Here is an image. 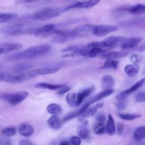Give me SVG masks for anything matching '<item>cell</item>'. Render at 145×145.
Masks as SVG:
<instances>
[{
  "label": "cell",
  "instance_id": "obj_53",
  "mask_svg": "<svg viewBox=\"0 0 145 145\" xmlns=\"http://www.w3.org/2000/svg\"><path fill=\"white\" fill-rule=\"evenodd\" d=\"M67 1H72V0H67Z\"/></svg>",
  "mask_w": 145,
  "mask_h": 145
},
{
  "label": "cell",
  "instance_id": "obj_23",
  "mask_svg": "<svg viewBox=\"0 0 145 145\" xmlns=\"http://www.w3.org/2000/svg\"><path fill=\"white\" fill-rule=\"evenodd\" d=\"M126 11L133 14H141L145 13V5L138 3L134 6L129 7L126 8Z\"/></svg>",
  "mask_w": 145,
  "mask_h": 145
},
{
  "label": "cell",
  "instance_id": "obj_11",
  "mask_svg": "<svg viewBox=\"0 0 145 145\" xmlns=\"http://www.w3.org/2000/svg\"><path fill=\"white\" fill-rule=\"evenodd\" d=\"M0 80L1 82H5L8 83L15 84L19 83L24 81L22 74L18 75H11L2 72L0 73Z\"/></svg>",
  "mask_w": 145,
  "mask_h": 145
},
{
  "label": "cell",
  "instance_id": "obj_50",
  "mask_svg": "<svg viewBox=\"0 0 145 145\" xmlns=\"http://www.w3.org/2000/svg\"><path fill=\"white\" fill-rule=\"evenodd\" d=\"M117 107L118 108V109H122L123 108H124L125 107V104L124 102L123 101H120V102H118L117 103V105H116Z\"/></svg>",
  "mask_w": 145,
  "mask_h": 145
},
{
  "label": "cell",
  "instance_id": "obj_34",
  "mask_svg": "<svg viewBox=\"0 0 145 145\" xmlns=\"http://www.w3.org/2000/svg\"><path fill=\"white\" fill-rule=\"evenodd\" d=\"M88 48L87 45H70L69 46H67L66 48H63L61 49V52L62 53H68V52H71L74 50H76L79 49H87Z\"/></svg>",
  "mask_w": 145,
  "mask_h": 145
},
{
  "label": "cell",
  "instance_id": "obj_16",
  "mask_svg": "<svg viewBox=\"0 0 145 145\" xmlns=\"http://www.w3.org/2000/svg\"><path fill=\"white\" fill-rule=\"evenodd\" d=\"M19 133L23 137L28 138L31 137L34 133L33 127L27 123L21 124L18 129Z\"/></svg>",
  "mask_w": 145,
  "mask_h": 145
},
{
  "label": "cell",
  "instance_id": "obj_26",
  "mask_svg": "<svg viewBox=\"0 0 145 145\" xmlns=\"http://www.w3.org/2000/svg\"><path fill=\"white\" fill-rule=\"evenodd\" d=\"M18 14L16 13L10 12H1L0 14V22L1 23H5L11 22L16 19Z\"/></svg>",
  "mask_w": 145,
  "mask_h": 145
},
{
  "label": "cell",
  "instance_id": "obj_13",
  "mask_svg": "<svg viewBox=\"0 0 145 145\" xmlns=\"http://www.w3.org/2000/svg\"><path fill=\"white\" fill-rule=\"evenodd\" d=\"M22 48L20 44L13 43H3L0 45V54H6L8 52L19 50Z\"/></svg>",
  "mask_w": 145,
  "mask_h": 145
},
{
  "label": "cell",
  "instance_id": "obj_33",
  "mask_svg": "<svg viewBox=\"0 0 145 145\" xmlns=\"http://www.w3.org/2000/svg\"><path fill=\"white\" fill-rule=\"evenodd\" d=\"M118 116L121 119L125 121H131L141 117V114H140L130 113H118Z\"/></svg>",
  "mask_w": 145,
  "mask_h": 145
},
{
  "label": "cell",
  "instance_id": "obj_49",
  "mask_svg": "<svg viewBox=\"0 0 145 145\" xmlns=\"http://www.w3.org/2000/svg\"><path fill=\"white\" fill-rule=\"evenodd\" d=\"M117 130H118V133L120 134H122L123 130V125L122 123L118 122L117 124Z\"/></svg>",
  "mask_w": 145,
  "mask_h": 145
},
{
  "label": "cell",
  "instance_id": "obj_12",
  "mask_svg": "<svg viewBox=\"0 0 145 145\" xmlns=\"http://www.w3.org/2000/svg\"><path fill=\"white\" fill-rule=\"evenodd\" d=\"M129 53L125 51H112L105 52L100 54V58L106 59H116L122 58L127 56Z\"/></svg>",
  "mask_w": 145,
  "mask_h": 145
},
{
  "label": "cell",
  "instance_id": "obj_30",
  "mask_svg": "<svg viewBox=\"0 0 145 145\" xmlns=\"http://www.w3.org/2000/svg\"><path fill=\"white\" fill-rule=\"evenodd\" d=\"M119 64V61L115 59H106L104 65L100 67V69H111L113 70H116L118 67Z\"/></svg>",
  "mask_w": 145,
  "mask_h": 145
},
{
  "label": "cell",
  "instance_id": "obj_46",
  "mask_svg": "<svg viewBox=\"0 0 145 145\" xmlns=\"http://www.w3.org/2000/svg\"><path fill=\"white\" fill-rule=\"evenodd\" d=\"M71 89V88L69 86H65L62 88H61L60 89H59V91H58V93L59 95H62V94H64L65 93H66L68 91H69Z\"/></svg>",
  "mask_w": 145,
  "mask_h": 145
},
{
  "label": "cell",
  "instance_id": "obj_29",
  "mask_svg": "<svg viewBox=\"0 0 145 145\" xmlns=\"http://www.w3.org/2000/svg\"><path fill=\"white\" fill-rule=\"evenodd\" d=\"M95 25H92L90 24H83L79 25L75 28V29L79 32L82 36H84L87 35L89 32H92L94 27Z\"/></svg>",
  "mask_w": 145,
  "mask_h": 145
},
{
  "label": "cell",
  "instance_id": "obj_7",
  "mask_svg": "<svg viewBox=\"0 0 145 145\" xmlns=\"http://www.w3.org/2000/svg\"><path fill=\"white\" fill-rule=\"evenodd\" d=\"M117 30L118 27L115 25L107 24H101L97 25H95L92 31V33L96 36L103 37Z\"/></svg>",
  "mask_w": 145,
  "mask_h": 145
},
{
  "label": "cell",
  "instance_id": "obj_19",
  "mask_svg": "<svg viewBox=\"0 0 145 145\" xmlns=\"http://www.w3.org/2000/svg\"><path fill=\"white\" fill-rule=\"evenodd\" d=\"M114 84V79L110 75H105L101 79V87L105 89H112Z\"/></svg>",
  "mask_w": 145,
  "mask_h": 145
},
{
  "label": "cell",
  "instance_id": "obj_20",
  "mask_svg": "<svg viewBox=\"0 0 145 145\" xmlns=\"http://www.w3.org/2000/svg\"><path fill=\"white\" fill-rule=\"evenodd\" d=\"M47 123L50 128L54 130H58L62 126V122L57 115L50 117L47 121Z\"/></svg>",
  "mask_w": 145,
  "mask_h": 145
},
{
  "label": "cell",
  "instance_id": "obj_41",
  "mask_svg": "<svg viewBox=\"0 0 145 145\" xmlns=\"http://www.w3.org/2000/svg\"><path fill=\"white\" fill-rule=\"evenodd\" d=\"M70 142L71 145H80L81 143L80 138L76 136H73L70 138Z\"/></svg>",
  "mask_w": 145,
  "mask_h": 145
},
{
  "label": "cell",
  "instance_id": "obj_35",
  "mask_svg": "<svg viewBox=\"0 0 145 145\" xmlns=\"http://www.w3.org/2000/svg\"><path fill=\"white\" fill-rule=\"evenodd\" d=\"M56 24H49L44 25L41 27L37 28V32L35 35H37V34L46 32H48L49 31H52L53 29H56Z\"/></svg>",
  "mask_w": 145,
  "mask_h": 145
},
{
  "label": "cell",
  "instance_id": "obj_36",
  "mask_svg": "<svg viewBox=\"0 0 145 145\" xmlns=\"http://www.w3.org/2000/svg\"><path fill=\"white\" fill-rule=\"evenodd\" d=\"M83 19H80V18H73V19H70L67 20H65L63 22H61L57 24H56V27H66L78 22H80V21H82Z\"/></svg>",
  "mask_w": 145,
  "mask_h": 145
},
{
  "label": "cell",
  "instance_id": "obj_14",
  "mask_svg": "<svg viewBox=\"0 0 145 145\" xmlns=\"http://www.w3.org/2000/svg\"><path fill=\"white\" fill-rule=\"evenodd\" d=\"M103 105H104V104L103 103H99L95 104V105L92 106V107H91L89 108H88L84 113H83L82 114H81L80 116H79L78 117L79 121H82L85 118H88V117L94 115L96 113L97 109L101 108L103 106Z\"/></svg>",
  "mask_w": 145,
  "mask_h": 145
},
{
  "label": "cell",
  "instance_id": "obj_45",
  "mask_svg": "<svg viewBox=\"0 0 145 145\" xmlns=\"http://www.w3.org/2000/svg\"><path fill=\"white\" fill-rule=\"evenodd\" d=\"M19 145H35V144L28 139H23L19 141Z\"/></svg>",
  "mask_w": 145,
  "mask_h": 145
},
{
  "label": "cell",
  "instance_id": "obj_17",
  "mask_svg": "<svg viewBox=\"0 0 145 145\" xmlns=\"http://www.w3.org/2000/svg\"><path fill=\"white\" fill-rule=\"evenodd\" d=\"M66 86V84H50L48 83L41 82L36 83L35 85V88H42V89H48L49 90L55 91L60 89L61 88L65 87Z\"/></svg>",
  "mask_w": 145,
  "mask_h": 145
},
{
  "label": "cell",
  "instance_id": "obj_3",
  "mask_svg": "<svg viewBox=\"0 0 145 145\" xmlns=\"http://www.w3.org/2000/svg\"><path fill=\"white\" fill-rule=\"evenodd\" d=\"M125 39V37L123 36H109L105 39H104L101 41H93L88 43L87 46L88 48H113L118 43H120L122 41H123Z\"/></svg>",
  "mask_w": 145,
  "mask_h": 145
},
{
  "label": "cell",
  "instance_id": "obj_42",
  "mask_svg": "<svg viewBox=\"0 0 145 145\" xmlns=\"http://www.w3.org/2000/svg\"><path fill=\"white\" fill-rule=\"evenodd\" d=\"M142 57L137 54H132L130 57L131 61L134 64H136V63H138V62H139L142 60Z\"/></svg>",
  "mask_w": 145,
  "mask_h": 145
},
{
  "label": "cell",
  "instance_id": "obj_4",
  "mask_svg": "<svg viewBox=\"0 0 145 145\" xmlns=\"http://www.w3.org/2000/svg\"><path fill=\"white\" fill-rule=\"evenodd\" d=\"M28 96V92L21 91L14 93H5L1 95V99L7 101L10 104L15 106L24 101Z\"/></svg>",
  "mask_w": 145,
  "mask_h": 145
},
{
  "label": "cell",
  "instance_id": "obj_52",
  "mask_svg": "<svg viewBox=\"0 0 145 145\" xmlns=\"http://www.w3.org/2000/svg\"><path fill=\"white\" fill-rule=\"evenodd\" d=\"M70 144V142H69L68 140H63L59 143V145H71Z\"/></svg>",
  "mask_w": 145,
  "mask_h": 145
},
{
  "label": "cell",
  "instance_id": "obj_43",
  "mask_svg": "<svg viewBox=\"0 0 145 145\" xmlns=\"http://www.w3.org/2000/svg\"><path fill=\"white\" fill-rule=\"evenodd\" d=\"M135 100L138 103H143L145 101V94L143 93H138L136 97Z\"/></svg>",
  "mask_w": 145,
  "mask_h": 145
},
{
  "label": "cell",
  "instance_id": "obj_28",
  "mask_svg": "<svg viewBox=\"0 0 145 145\" xmlns=\"http://www.w3.org/2000/svg\"><path fill=\"white\" fill-rule=\"evenodd\" d=\"M66 30H59L57 29H54L52 31H49L46 32L37 34L35 35L36 37H40V38H47L50 36H57V35H62L65 33Z\"/></svg>",
  "mask_w": 145,
  "mask_h": 145
},
{
  "label": "cell",
  "instance_id": "obj_48",
  "mask_svg": "<svg viewBox=\"0 0 145 145\" xmlns=\"http://www.w3.org/2000/svg\"><path fill=\"white\" fill-rule=\"evenodd\" d=\"M1 145H11L10 140L8 139H1Z\"/></svg>",
  "mask_w": 145,
  "mask_h": 145
},
{
  "label": "cell",
  "instance_id": "obj_15",
  "mask_svg": "<svg viewBox=\"0 0 145 145\" xmlns=\"http://www.w3.org/2000/svg\"><path fill=\"white\" fill-rule=\"evenodd\" d=\"M114 92V90L112 89H105L103 91L96 94L94 96L92 97L88 101L86 102V103L89 106L90 105H92V104L95 103L96 101H98L100 100L101 99L108 96L110 95H112Z\"/></svg>",
  "mask_w": 145,
  "mask_h": 145
},
{
  "label": "cell",
  "instance_id": "obj_2",
  "mask_svg": "<svg viewBox=\"0 0 145 145\" xmlns=\"http://www.w3.org/2000/svg\"><path fill=\"white\" fill-rule=\"evenodd\" d=\"M65 11V7H48L41 9L32 14L23 15L18 19L25 22H31L34 20H48L60 15Z\"/></svg>",
  "mask_w": 145,
  "mask_h": 145
},
{
  "label": "cell",
  "instance_id": "obj_25",
  "mask_svg": "<svg viewBox=\"0 0 145 145\" xmlns=\"http://www.w3.org/2000/svg\"><path fill=\"white\" fill-rule=\"evenodd\" d=\"M133 138L139 141L145 139V126H140L136 128L133 133Z\"/></svg>",
  "mask_w": 145,
  "mask_h": 145
},
{
  "label": "cell",
  "instance_id": "obj_22",
  "mask_svg": "<svg viewBox=\"0 0 145 145\" xmlns=\"http://www.w3.org/2000/svg\"><path fill=\"white\" fill-rule=\"evenodd\" d=\"M37 28H23L18 30L14 31L11 32L9 35L10 36H18L22 35H35L37 32Z\"/></svg>",
  "mask_w": 145,
  "mask_h": 145
},
{
  "label": "cell",
  "instance_id": "obj_8",
  "mask_svg": "<svg viewBox=\"0 0 145 145\" xmlns=\"http://www.w3.org/2000/svg\"><path fill=\"white\" fill-rule=\"evenodd\" d=\"M100 2V0H87L82 2H77L75 3L69 5L67 7H65V11L71 9L78 8H85L88 9L92 8L97 3Z\"/></svg>",
  "mask_w": 145,
  "mask_h": 145
},
{
  "label": "cell",
  "instance_id": "obj_51",
  "mask_svg": "<svg viewBox=\"0 0 145 145\" xmlns=\"http://www.w3.org/2000/svg\"><path fill=\"white\" fill-rule=\"evenodd\" d=\"M139 51L143 52L145 51V41L141 44V45L139 48Z\"/></svg>",
  "mask_w": 145,
  "mask_h": 145
},
{
  "label": "cell",
  "instance_id": "obj_39",
  "mask_svg": "<svg viewBox=\"0 0 145 145\" xmlns=\"http://www.w3.org/2000/svg\"><path fill=\"white\" fill-rule=\"evenodd\" d=\"M106 128L104 123L100 122L94 128V133L97 135H101L105 133Z\"/></svg>",
  "mask_w": 145,
  "mask_h": 145
},
{
  "label": "cell",
  "instance_id": "obj_31",
  "mask_svg": "<svg viewBox=\"0 0 145 145\" xmlns=\"http://www.w3.org/2000/svg\"><path fill=\"white\" fill-rule=\"evenodd\" d=\"M48 112L52 115H57L62 112L61 107L57 104H50L47 106Z\"/></svg>",
  "mask_w": 145,
  "mask_h": 145
},
{
  "label": "cell",
  "instance_id": "obj_5",
  "mask_svg": "<svg viewBox=\"0 0 145 145\" xmlns=\"http://www.w3.org/2000/svg\"><path fill=\"white\" fill-rule=\"evenodd\" d=\"M59 70V67H50V68H41L32 70L23 73L24 81L33 78L38 75H43L46 74H53L58 72Z\"/></svg>",
  "mask_w": 145,
  "mask_h": 145
},
{
  "label": "cell",
  "instance_id": "obj_40",
  "mask_svg": "<svg viewBox=\"0 0 145 145\" xmlns=\"http://www.w3.org/2000/svg\"><path fill=\"white\" fill-rule=\"evenodd\" d=\"M90 131L89 129L87 126H83L79 132V137L83 139H86L89 135Z\"/></svg>",
  "mask_w": 145,
  "mask_h": 145
},
{
  "label": "cell",
  "instance_id": "obj_6",
  "mask_svg": "<svg viewBox=\"0 0 145 145\" xmlns=\"http://www.w3.org/2000/svg\"><path fill=\"white\" fill-rule=\"evenodd\" d=\"M79 36H82L81 34L78 32L75 28H74L73 29L66 30L65 33L62 35L54 36L52 39L51 41L54 43L62 44L73 40Z\"/></svg>",
  "mask_w": 145,
  "mask_h": 145
},
{
  "label": "cell",
  "instance_id": "obj_44",
  "mask_svg": "<svg viewBox=\"0 0 145 145\" xmlns=\"http://www.w3.org/2000/svg\"><path fill=\"white\" fill-rule=\"evenodd\" d=\"M40 0H15V3L16 4H26L33 3Z\"/></svg>",
  "mask_w": 145,
  "mask_h": 145
},
{
  "label": "cell",
  "instance_id": "obj_37",
  "mask_svg": "<svg viewBox=\"0 0 145 145\" xmlns=\"http://www.w3.org/2000/svg\"><path fill=\"white\" fill-rule=\"evenodd\" d=\"M76 95L75 93H68L66 96V100L67 103L71 106H75L76 101Z\"/></svg>",
  "mask_w": 145,
  "mask_h": 145
},
{
  "label": "cell",
  "instance_id": "obj_47",
  "mask_svg": "<svg viewBox=\"0 0 145 145\" xmlns=\"http://www.w3.org/2000/svg\"><path fill=\"white\" fill-rule=\"evenodd\" d=\"M96 119L99 122L103 123L105 121V116L103 114H99L96 116Z\"/></svg>",
  "mask_w": 145,
  "mask_h": 145
},
{
  "label": "cell",
  "instance_id": "obj_9",
  "mask_svg": "<svg viewBox=\"0 0 145 145\" xmlns=\"http://www.w3.org/2000/svg\"><path fill=\"white\" fill-rule=\"evenodd\" d=\"M144 83H145V78L140 79L139 81L137 82L132 86H131L129 88H128L127 89H125V90H123V91L119 92L116 95L117 99H118L119 100H124L128 96H129L130 94H131L133 92L135 91L138 88L141 87Z\"/></svg>",
  "mask_w": 145,
  "mask_h": 145
},
{
  "label": "cell",
  "instance_id": "obj_38",
  "mask_svg": "<svg viewBox=\"0 0 145 145\" xmlns=\"http://www.w3.org/2000/svg\"><path fill=\"white\" fill-rule=\"evenodd\" d=\"M1 133L3 135L6 137H12L16 134V130L14 127H8L3 129Z\"/></svg>",
  "mask_w": 145,
  "mask_h": 145
},
{
  "label": "cell",
  "instance_id": "obj_27",
  "mask_svg": "<svg viewBox=\"0 0 145 145\" xmlns=\"http://www.w3.org/2000/svg\"><path fill=\"white\" fill-rule=\"evenodd\" d=\"M106 131L110 135H113L116 133V126L114 121L111 114H109L106 125Z\"/></svg>",
  "mask_w": 145,
  "mask_h": 145
},
{
  "label": "cell",
  "instance_id": "obj_18",
  "mask_svg": "<svg viewBox=\"0 0 145 145\" xmlns=\"http://www.w3.org/2000/svg\"><path fill=\"white\" fill-rule=\"evenodd\" d=\"M88 49H79L76 50L66 53L63 54L61 57L62 58H74L76 57H87L88 56Z\"/></svg>",
  "mask_w": 145,
  "mask_h": 145
},
{
  "label": "cell",
  "instance_id": "obj_32",
  "mask_svg": "<svg viewBox=\"0 0 145 145\" xmlns=\"http://www.w3.org/2000/svg\"><path fill=\"white\" fill-rule=\"evenodd\" d=\"M32 67V65L28 63H19L12 67V70L16 72H20L24 71L25 70H28Z\"/></svg>",
  "mask_w": 145,
  "mask_h": 145
},
{
  "label": "cell",
  "instance_id": "obj_24",
  "mask_svg": "<svg viewBox=\"0 0 145 145\" xmlns=\"http://www.w3.org/2000/svg\"><path fill=\"white\" fill-rule=\"evenodd\" d=\"M139 67L137 65H127L124 67L125 72L130 77L135 76L139 72Z\"/></svg>",
  "mask_w": 145,
  "mask_h": 145
},
{
  "label": "cell",
  "instance_id": "obj_10",
  "mask_svg": "<svg viewBox=\"0 0 145 145\" xmlns=\"http://www.w3.org/2000/svg\"><path fill=\"white\" fill-rule=\"evenodd\" d=\"M143 39L141 37H131L125 38L120 42V48L124 50L133 48L138 45Z\"/></svg>",
  "mask_w": 145,
  "mask_h": 145
},
{
  "label": "cell",
  "instance_id": "obj_21",
  "mask_svg": "<svg viewBox=\"0 0 145 145\" xmlns=\"http://www.w3.org/2000/svg\"><path fill=\"white\" fill-rule=\"evenodd\" d=\"M93 89V88L92 87L86 88L84 90H83L82 92L78 93L76 95V101L75 103V106H80L82 103V102L83 101L84 99L91 93Z\"/></svg>",
  "mask_w": 145,
  "mask_h": 145
},
{
  "label": "cell",
  "instance_id": "obj_1",
  "mask_svg": "<svg viewBox=\"0 0 145 145\" xmlns=\"http://www.w3.org/2000/svg\"><path fill=\"white\" fill-rule=\"evenodd\" d=\"M49 44H42L30 47L23 51L12 53L7 56L5 59L9 61H16L24 59H34L48 53L51 50Z\"/></svg>",
  "mask_w": 145,
  "mask_h": 145
}]
</instances>
